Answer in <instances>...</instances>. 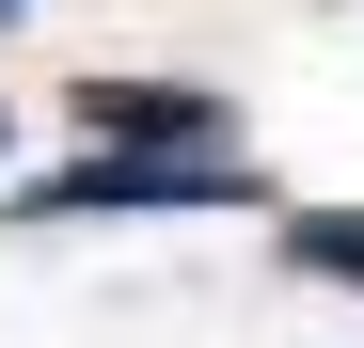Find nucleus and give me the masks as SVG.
I'll use <instances>...</instances> for the list:
<instances>
[{
    "label": "nucleus",
    "instance_id": "obj_1",
    "mask_svg": "<svg viewBox=\"0 0 364 348\" xmlns=\"http://www.w3.org/2000/svg\"><path fill=\"white\" fill-rule=\"evenodd\" d=\"M143 206H254V174L237 158H127V143H95L80 174L16 190V222H143Z\"/></svg>",
    "mask_w": 364,
    "mask_h": 348
},
{
    "label": "nucleus",
    "instance_id": "obj_2",
    "mask_svg": "<svg viewBox=\"0 0 364 348\" xmlns=\"http://www.w3.org/2000/svg\"><path fill=\"white\" fill-rule=\"evenodd\" d=\"M80 143H127V158H237V111L191 80H80Z\"/></svg>",
    "mask_w": 364,
    "mask_h": 348
},
{
    "label": "nucleus",
    "instance_id": "obj_3",
    "mask_svg": "<svg viewBox=\"0 0 364 348\" xmlns=\"http://www.w3.org/2000/svg\"><path fill=\"white\" fill-rule=\"evenodd\" d=\"M285 254L317 269V285H364V206H301V222H285Z\"/></svg>",
    "mask_w": 364,
    "mask_h": 348
},
{
    "label": "nucleus",
    "instance_id": "obj_4",
    "mask_svg": "<svg viewBox=\"0 0 364 348\" xmlns=\"http://www.w3.org/2000/svg\"><path fill=\"white\" fill-rule=\"evenodd\" d=\"M0 16H32V0H0Z\"/></svg>",
    "mask_w": 364,
    "mask_h": 348
}]
</instances>
